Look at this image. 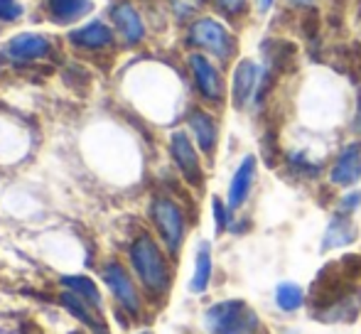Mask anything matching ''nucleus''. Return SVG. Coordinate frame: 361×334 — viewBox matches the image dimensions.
I'll return each mask as SVG.
<instances>
[{
    "instance_id": "f257e3e1",
    "label": "nucleus",
    "mask_w": 361,
    "mask_h": 334,
    "mask_svg": "<svg viewBox=\"0 0 361 334\" xmlns=\"http://www.w3.org/2000/svg\"><path fill=\"white\" fill-rule=\"evenodd\" d=\"M128 268L140 283L150 305H162L167 300L172 283H175L172 256L147 231L135 236L133 244L128 246Z\"/></svg>"
},
{
    "instance_id": "f03ea898",
    "label": "nucleus",
    "mask_w": 361,
    "mask_h": 334,
    "mask_svg": "<svg viewBox=\"0 0 361 334\" xmlns=\"http://www.w3.org/2000/svg\"><path fill=\"white\" fill-rule=\"evenodd\" d=\"M202 330L207 334H261V315L241 297L216 300L202 315Z\"/></svg>"
},
{
    "instance_id": "7ed1b4c3",
    "label": "nucleus",
    "mask_w": 361,
    "mask_h": 334,
    "mask_svg": "<svg viewBox=\"0 0 361 334\" xmlns=\"http://www.w3.org/2000/svg\"><path fill=\"white\" fill-rule=\"evenodd\" d=\"M101 278H104V285L109 290L111 300L116 302V312L128 317L130 322L143 320L150 302H147L140 283L135 280L133 271L121 261H109L101 268Z\"/></svg>"
},
{
    "instance_id": "20e7f679",
    "label": "nucleus",
    "mask_w": 361,
    "mask_h": 334,
    "mask_svg": "<svg viewBox=\"0 0 361 334\" xmlns=\"http://www.w3.org/2000/svg\"><path fill=\"white\" fill-rule=\"evenodd\" d=\"M150 221L157 231V239L172 258L180 256L187 239V214L177 199L160 194L150 202Z\"/></svg>"
},
{
    "instance_id": "39448f33",
    "label": "nucleus",
    "mask_w": 361,
    "mask_h": 334,
    "mask_svg": "<svg viewBox=\"0 0 361 334\" xmlns=\"http://www.w3.org/2000/svg\"><path fill=\"white\" fill-rule=\"evenodd\" d=\"M190 42L195 47H200L204 54L214 57L216 62H228L236 54V39H233V35L214 18L197 20L190 30Z\"/></svg>"
},
{
    "instance_id": "423d86ee",
    "label": "nucleus",
    "mask_w": 361,
    "mask_h": 334,
    "mask_svg": "<svg viewBox=\"0 0 361 334\" xmlns=\"http://www.w3.org/2000/svg\"><path fill=\"white\" fill-rule=\"evenodd\" d=\"M170 158L175 163L182 180L192 187L204 185V167H202V153L195 145L187 130H172L170 133Z\"/></svg>"
},
{
    "instance_id": "0eeeda50",
    "label": "nucleus",
    "mask_w": 361,
    "mask_h": 334,
    "mask_svg": "<svg viewBox=\"0 0 361 334\" xmlns=\"http://www.w3.org/2000/svg\"><path fill=\"white\" fill-rule=\"evenodd\" d=\"M187 62H190L192 79H195L197 94L202 96V101L209 106L221 104L224 96H226V86H224V77H221V72H219L216 64L202 52L190 54Z\"/></svg>"
},
{
    "instance_id": "6e6552de",
    "label": "nucleus",
    "mask_w": 361,
    "mask_h": 334,
    "mask_svg": "<svg viewBox=\"0 0 361 334\" xmlns=\"http://www.w3.org/2000/svg\"><path fill=\"white\" fill-rule=\"evenodd\" d=\"M329 185L339 187V190H352L361 180V140L347 143L337 155H334L332 165H329Z\"/></svg>"
},
{
    "instance_id": "1a4fd4ad",
    "label": "nucleus",
    "mask_w": 361,
    "mask_h": 334,
    "mask_svg": "<svg viewBox=\"0 0 361 334\" xmlns=\"http://www.w3.org/2000/svg\"><path fill=\"white\" fill-rule=\"evenodd\" d=\"M258 82H261V64H256L253 59H241L233 69L231 77V104L236 111H243L248 106H253L256 99Z\"/></svg>"
},
{
    "instance_id": "9d476101",
    "label": "nucleus",
    "mask_w": 361,
    "mask_h": 334,
    "mask_svg": "<svg viewBox=\"0 0 361 334\" xmlns=\"http://www.w3.org/2000/svg\"><path fill=\"white\" fill-rule=\"evenodd\" d=\"M187 133L192 135L202 155L212 158L219 145V120L207 109H192L187 113Z\"/></svg>"
},
{
    "instance_id": "9b49d317",
    "label": "nucleus",
    "mask_w": 361,
    "mask_h": 334,
    "mask_svg": "<svg viewBox=\"0 0 361 334\" xmlns=\"http://www.w3.org/2000/svg\"><path fill=\"white\" fill-rule=\"evenodd\" d=\"M258 177V160L256 155H246V158L238 163V167L233 170L231 182H228V192H226V204L231 211H241V206L248 202L256 185Z\"/></svg>"
},
{
    "instance_id": "f8f14e48",
    "label": "nucleus",
    "mask_w": 361,
    "mask_h": 334,
    "mask_svg": "<svg viewBox=\"0 0 361 334\" xmlns=\"http://www.w3.org/2000/svg\"><path fill=\"white\" fill-rule=\"evenodd\" d=\"M59 302H62L64 310H67L79 325H84L91 334H111L109 322L104 320V310L91 305L89 300L79 297L72 290H62L59 292Z\"/></svg>"
},
{
    "instance_id": "ddd939ff",
    "label": "nucleus",
    "mask_w": 361,
    "mask_h": 334,
    "mask_svg": "<svg viewBox=\"0 0 361 334\" xmlns=\"http://www.w3.org/2000/svg\"><path fill=\"white\" fill-rule=\"evenodd\" d=\"M361 312V287H352V290L342 292L334 297L329 305L317 312V320L327 322V325H344V322H354Z\"/></svg>"
},
{
    "instance_id": "4468645a",
    "label": "nucleus",
    "mask_w": 361,
    "mask_h": 334,
    "mask_svg": "<svg viewBox=\"0 0 361 334\" xmlns=\"http://www.w3.org/2000/svg\"><path fill=\"white\" fill-rule=\"evenodd\" d=\"M5 52H8V57L13 62H35V59H42L52 52V42L44 35L23 32L10 39Z\"/></svg>"
},
{
    "instance_id": "2eb2a0df",
    "label": "nucleus",
    "mask_w": 361,
    "mask_h": 334,
    "mask_svg": "<svg viewBox=\"0 0 361 334\" xmlns=\"http://www.w3.org/2000/svg\"><path fill=\"white\" fill-rule=\"evenodd\" d=\"M357 239H359V231H357V224L352 221V216L339 214L337 211V214L329 219V224L324 226L319 249H322L324 253L337 251V249H347V246H352Z\"/></svg>"
},
{
    "instance_id": "dca6fc26",
    "label": "nucleus",
    "mask_w": 361,
    "mask_h": 334,
    "mask_svg": "<svg viewBox=\"0 0 361 334\" xmlns=\"http://www.w3.org/2000/svg\"><path fill=\"white\" fill-rule=\"evenodd\" d=\"M214 278V256H212L209 241H200L195 253V271L190 278V292L192 295H204Z\"/></svg>"
},
{
    "instance_id": "f3484780",
    "label": "nucleus",
    "mask_w": 361,
    "mask_h": 334,
    "mask_svg": "<svg viewBox=\"0 0 361 334\" xmlns=\"http://www.w3.org/2000/svg\"><path fill=\"white\" fill-rule=\"evenodd\" d=\"M111 18H114L118 32L123 35V39L128 44H138L145 37V25L140 13L130 3H118L111 8Z\"/></svg>"
},
{
    "instance_id": "a211bd4d",
    "label": "nucleus",
    "mask_w": 361,
    "mask_h": 334,
    "mask_svg": "<svg viewBox=\"0 0 361 334\" xmlns=\"http://www.w3.org/2000/svg\"><path fill=\"white\" fill-rule=\"evenodd\" d=\"M305 300H307V295H305V287L300 285V283L283 280V283H278L276 290H273V305H276V310L283 312V315H295V312H300Z\"/></svg>"
},
{
    "instance_id": "6ab92c4d",
    "label": "nucleus",
    "mask_w": 361,
    "mask_h": 334,
    "mask_svg": "<svg viewBox=\"0 0 361 334\" xmlns=\"http://www.w3.org/2000/svg\"><path fill=\"white\" fill-rule=\"evenodd\" d=\"M69 39L76 44V47H84V49H101V47H109L114 42V30L106 27L104 23H89L84 27L74 30L69 35Z\"/></svg>"
},
{
    "instance_id": "aec40b11",
    "label": "nucleus",
    "mask_w": 361,
    "mask_h": 334,
    "mask_svg": "<svg viewBox=\"0 0 361 334\" xmlns=\"http://www.w3.org/2000/svg\"><path fill=\"white\" fill-rule=\"evenodd\" d=\"M59 285H62V290H72L79 297L89 300L91 305H96L99 310H104V292H101V287L96 285L94 278L81 276V273H74V276L69 273V276L59 278Z\"/></svg>"
},
{
    "instance_id": "412c9836",
    "label": "nucleus",
    "mask_w": 361,
    "mask_h": 334,
    "mask_svg": "<svg viewBox=\"0 0 361 334\" xmlns=\"http://www.w3.org/2000/svg\"><path fill=\"white\" fill-rule=\"evenodd\" d=\"M94 3L89 0H49V15L57 25H69L84 18Z\"/></svg>"
},
{
    "instance_id": "4be33fe9",
    "label": "nucleus",
    "mask_w": 361,
    "mask_h": 334,
    "mask_svg": "<svg viewBox=\"0 0 361 334\" xmlns=\"http://www.w3.org/2000/svg\"><path fill=\"white\" fill-rule=\"evenodd\" d=\"M286 165H288V172H293V175L300 177V180H317V177L322 175V163H319V160H312L307 153H302V150L288 153Z\"/></svg>"
},
{
    "instance_id": "5701e85b",
    "label": "nucleus",
    "mask_w": 361,
    "mask_h": 334,
    "mask_svg": "<svg viewBox=\"0 0 361 334\" xmlns=\"http://www.w3.org/2000/svg\"><path fill=\"white\" fill-rule=\"evenodd\" d=\"M212 214H214V231L216 236L226 234L233 224V211L228 209V204L221 197H212Z\"/></svg>"
},
{
    "instance_id": "b1692460",
    "label": "nucleus",
    "mask_w": 361,
    "mask_h": 334,
    "mask_svg": "<svg viewBox=\"0 0 361 334\" xmlns=\"http://www.w3.org/2000/svg\"><path fill=\"white\" fill-rule=\"evenodd\" d=\"M359 206H361V190H349V192H344V194L339 197L337 211H339V214L352 216L354 211L359 209Z\"/></svg>"
},
{
    "instance_id": "393cba45",
    "label": "nucleus",
    "mask_w": 361,
    "mask_h": 334,
    "mask_svg": "<svg viewBox=\"0 0 361 334\" xmlns=\"http://www.w3.org/2000/svg\"><path fill=\"white\" fill-rule=\"evenodd\" d=\"M248 0H216V10L226 18H238L246 10Z\"/></svg>"
},
{
    "instance_id": "a878e982",
    "label": "nucleus",
    "mask_w": 361,
    "mask_h": 334,
    "mask_svg": "<svg viewBox=\"0 0 361 334\" xmlns=\"http://www.w3.org/2000/svg\"><path fill=\"white\" fill-rule=\"evenodd\" d=\"M23 15V3L20 0H0V20H18Z\"/></svg>"
},
{
    "instance_id": "bb28decb",
    "label": "nucleus",
    "mask_w": 361,
    "mask_h": 334,
    "mask_svg": "<svg viewBox=\"0 0 361 334\" xmlns=\"http://www.w3.org/2000/svg\"><path fill=\"white\" fill-rule=\"evenodd\" d=\"M200 5H204V0H172V8L177 10V15H190V13H195Z\"/></svg>"
},
{
    "instance_id": "cd10ccee",
    "label": "nucleus",
    "mask_w": 361,
    "mask_h": 334,
    "mask_svg": "<svg viewBox=\"0 0 361 334\" xmlns=\"http://www.w3.org/2000/svg\"><path fill=\"white\" fill-rule=\"evenodd\" d=\"M352 130L354 135L361 140V86L357 91V106H354V118H352Z\"/></svg>"
},
{
    "instance_id": "c85d7f7f",
    "label": "nucleus",
    "mask_w": 361,
    "mask_h": 334,
    "mask_svg": "<svg viewBox=\"0 0 361 334\" xmlns=\"http://www.w3.org/2000/svg\"><path fill=\"white\" fill-rule=\"evenodd\" d=\"M276 5V0H256V10L261 15H266V13H271V8Z\"/></svg>"
},
{
    "instance_id": "c756f323",
    "label": "nucleus",
    "mask_w": 361,
    "mask_h": 334,
    "mask_svg": "<svg viewBox=\"0 0 361 334\" xmlns=\"http://www.w3.org/2000/svg\"><path fill=\"white\" fill-rule=\"evenodd\" d=\"M290 3H295V5H310V3H314V0H290Z\"/></svg>"
},
{
    "instance_id": "7c9ffc66",
    "label": "nucleus",
    "mask_w": 361,
    "mask_h": 334,
    "mask_svg": "<svg viewBox=\"0 0 361 334\" xmlns=\"http://www.w3.org/2000/svg\"><path fill=\"white\" fill-rule=\"evenodd\" d=\"M135 334H155V332H152V330H147V327H143V330H138Z\"/></svg>"
},
{
    "instance_id": "2f4dec72",
    "label": "nucleus",
    "mask_w": 361,
    "mask_h": 334,
    "mask_svg": "<svg viewBox=\"0 0 361 334\" xmlns=\"http://www.w3.org/2000/svg\"><path fill=\"white\" fill-rule=\"evenodd\" d=\"M261 334H263V332H261Z\"/></svg>"
}]
</instances>
